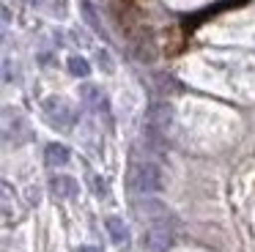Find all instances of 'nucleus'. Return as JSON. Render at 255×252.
Wrapping results in <instances>:
<instances>
[{"label": "nucleus", "mask_w": 255, "mask_h": 252, "mask_svg": "<svg viewBox=\"0 0 255 252\" xmlns=\"http://www.w3.org/2000/svg\"><path fill=\"white\" fill-rule=\"evenodd\" d=\"M105 225H107V233H110V239L116 241V244H127L129 230H127V225H124L121 217H107Z\"/></svg>", "instance_id": "obj_9"}, {"label": "nucleus", "mask_w": 255, "mask_h": 252, "mask_svg": "<svg viewBox=\"0 0 255 252\" xmlns=\"http://www.w3.org/2000/svg\"><path fill=\"white\" fill-rule=\"evenodd\" d=\"M99 63L105 66V71H113V60H110V55H107V52H99Z\"/></svg>", "instance_id": "obj_12"}, {"label": "nucleus", "mask_w": 255, "mask_h": 252, "mask_svg": "<svg viewBox=\"0 0 255 252\" xmlns=\"http://www.w3.org/2000/svg\"><path fill=\"white\" fill-rule=\"evenodd\" d=\"M134 214H137V219L145 228H154V225H170V228H176L178 225L176 214H173L162 200H156V197H140V200L134 203Z\"/></svg>", "instance_id": "obj_1"}, {"label": "nucleus", "mask_w": 255, "mask_h": 252, "mask_svg": "<svg viewBox=\"0 0 255 252\" xmlns=\"http://www.w3.org/2000/svg\"><path fill=\"white\" fill-rule=\"evenodd\" d=\"M44 115L55 129H72V124H74V110L58 96L44 99Z\"/></svg>", "instance_id": "obj_3"}, {"label": "nucleus", "mask_w": 255, "mask_h": 252, "mask_svg": "<svg viewBox=\"0 0 255 252\" xmlns=\"http://www.w3.org/2000/svg\"><path fill=\"white\" fill-rule=\"evenodd\" d=\"M173 233H176V228H170V225L145 228L143 230V250L145 252H167L173 244Z\"/></svg>", "instance_id": "obj_4"}, {"label": "nucleus", "mask_w": 255, "mask_h": 252, "mask_svg": "<svg viewBox=\"0 0 255 252\" xmlns=\"http://www.w3.org/2000/svg\"><path fill=\"white\" fill-rule=\"evenodd\" d=\"M66 66H69V71H72L74 77H80V80H85V77L91 74V63L85 58H80V55H72V58L66 60Z\"/></svg>", "instance_id": "obj_10"}, {"label": "nucleus", "mask_w": 255, "mask_h": 252, "mask_svg": "<svg viewBox=\"0 0 255 252\" xmlns=\"http://www.w3.org/2000/svg\"><path fill=\"white\" fill-rule=\"evenodd\" d=\"M94 189H96V195H105V181H102V178H94Z\"/></svg>", "instance_id": "obj_13"}, {"label": "nucleus", "mask_w": 255, "mask_h": 252, "mask_svg": "<svg viewBox=\"0 0 255 252\" xmlns=\"http://www.w3.org/2000/svg\"><path fill=\"white\" fill-rule=\"evenodd\" d=\"M50 189H52V195L61 197V200H72V197H77L80 184L72 175H55V178L50 181Z\"/></svg>", "instance_id": "obj_6"}, {"label": "nucleus", "mask_w": 255, "mask_h": 252, "mask_svg": "<svg viewBox=\"0 0 255 252\" xmlns=\"http://www.w3.org/2000/svg\"><path fill=\"white\" fill-rule=\"evenodd\" d=\"M44 159H47L50 167H63V164L69 162V148L61 145V142H50L47 151H44Z\"/></svg>", "instance_id": "obj_8"}, {"label": "nucleus", "mask_w": 255, "mask_h": 252, "mask_svg": "<svg viewBox=\"0 0 255 252\" xmlns=\"http://www.w3.org/2000/svg\"><path fill=\"white\" fill-rule=\"evenodd\" d=\"M236 3H242V0H222V3H217V5H209V8H206V11H200L198 16H192V22H187V27L200 25V19H206V16H211V14H217V11L228 8V5H236Z\"/></svg>", "instance_id": "obj_11"}, {"label": "nucleus", "mask_w": 255, "mask_h": 252, "mask_svg": "<svg viewBox=\"0 0 255 252\" xmlns=\"http://www.w3.org/2000/svg\"><path fill=\"white\" fill-rule=\"evenodd\" d=\"M145 126L167 137V131H170V126H173V107L167 102L151 104L148 113H145Z\"/></svg>", "instance_id": "obj_5"}, {"label": "nucleus", "mask_w": 255, "mask_h": 252, "mask_svg": "<svg viewBox=\"0 0 255 252\" xmlns=\"http://www.w3.org/2000/svg\"><path fill=\"white\" fill-rule=\"evenodd\" d=\"M28 3H30V5H41L44 0H28Z\"/></svg>", "instance_id": "obj_15"}, {"label": "nucleus", "mask_w": 255, "mask_h": 252, "mask_svg": "<svg viewBox=\"0 0 255 252\" xmlns=\"http://www.w3.org/2000/svg\"><path fill=\"white\" fill-rule=\"evenodd\" d=\"M80 99L94 110H107V99H105V93H102V88L91 85V82H85V85L80 88Z\"/></svg>", "instance_id": "obj_7"}, {"label": "nucleus", "mask_w": 255, "mask_h": 252, "mask_svg": "<svg viewBox=\"0 0 255 252\" xmlns=\"http://www.w3.org/2000/svg\"><path fill=\"white\" fill-rule=\"evenodd\" d=\"M77 252H102V247H94V244H85V247H80Z\"/></svg>", "instance_id": "obj_14"}, {"label": "nucleus", "mask_w": 255, "mask_h": 252, "mask_svg": "<svg viewBox=\"0 0 255 252\" xmlns=\"http://www.w3.org/2000/svg\"><path fill=\"white\" fill-rule=\"evenodd\" d=\"M132 186L140 195H154L162 189V170L156 162L143 159V162H134L132 167Z\"/></svg>", "instance_id": "obj_2"}]
</instances>
